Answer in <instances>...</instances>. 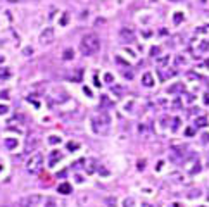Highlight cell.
<instances>
[{
  "label": "cell",
  "instance_id": "obj_1",
  "mask_svg": "<svg viewBox=\"0 0 209 207\" xmlns=\"http://www.w3.org/2000/svg\"><path fill=\"white\" fill-rule=\"evenodd\" d=\"M99 48H100V40L95 33H88L81 38L80 50L83 55H94L95 52H99Z\"/></svg>",
  "mask_w": 209,
  "mask_h": 207
},
{
  "label": "cell",
  "instance_id": "obj_2",
  "mask_svg": "<svg viewBox=\"0 0 209 207\" xmlns=\"http://www.w3.org/2000/svg\"><path fill=\"white\" fill-rule=\"evenodd\" d=\"M92 123H94V130L97 133H106L107 128H109V124H111V117H109L107 112H100L99 116L94 117Z\"/></svg>",
  "mask_w": 209,
  "mask_h": 207
},
{
  "label": "cell",
  "instance_id": "obj_3",
  "mask_svg": "<svg viewBox=\"0 0 209 207\" xmlns=\"http://www.w3.org/2000/svg\"><path fill=\"white\" fill-rule=\"evenodd\" d=\"M43 168V155L42 154H35L30 157V161L26 162V169L30 173H38V171Z\"/></svg>",
  "mask_w": 209,
  "mask_h": 207
},
{
  "label": "cell",
  "instance_id": "obj_4",
  "mask_svg": "<svg viewBox=\"0 0 209 207\" xmlns=\"http://www.w3.org/2000/svg\"><path fill=\"white\" fill-rule=\"evenodd\" d=\"M42 202H43V197H40V195H28V197L19 199L21 207H38Z\"/></svg>",
  "mask_w": 209,
  "mask_h": 207
},
{
  "label": "cell",
  "instance_id": "obj_5",
  "mask_svg": "<svg viewBox=\"0 0 209 207\" xmlns=\"http://www.w3.org/2000/svg\"><path fill=\"white\" fill-rule=\"evenodd\" d=\"M54 36H56L54 29H52V28H45V29L40 33V43H42V45L52 43V41H54Z\"/></svg>",
  "mask_w": 209,
  "mask_h": 207
},
{
  "label": "cell",
  "instance_id": "obj_6",
  "mask_svg": "<svg viewBox=\"0 0 209 207\" xmlns=\"http://www.w3.org/2000/svg\"><path fill=\"white\" fill-rule=\"evenodd\" d=\"M119 36H121V40H123L125 43L135 41V33H133V29H130V28H123V29L119 31Z\"/></svg>",
  "mask_w": 209,
  "mask_h": 207
},
{
  "label": "cell",
  "instance_id": "obj_7",
  "mask_svg": "<svg viewBox=\"0 0 209 207\" xmlns=\"http://www.w3.org/2000/svg\"><path fill=\"white\" fill-rule=\"evenodd\" d=\"M142 85L147 86V88L154 86V76H152V73H144V76H142Z\"/></svg>",
  "mask_w": 209,
  "mask_h": 207
},
{
  "label": "cell",
  "instance_id": "obj_8",
  "mask_svg": "<svg viewBox=\"0 0 209 207\" xmlns=\"http://www.w3.org/2000/svg\"><path fill=\"white\" fill-rule=\"evenodd\" d=\"M11 76H12V73H11L9 67H0V83H4L5 79H9Z\"/></svg>",
  "mask_w": 209,
  "mask_h": 207
},
{
  "label": "cell",
  "instance_id": "obj_9",
  "mask_svg": "<svg viewBox=\"0 0 209 207\" xmlns=\"http://www.w3.org/2000/svg\"><path fill=\"white\" fill-rule=\"evenodd\" d=\"M57 190H59V193H62V195H69V193H71V185H69V183H61Z\"/></svg>",
  "mask_w": 209,
  "mask_h": 207
},
{
  "label": "cell",
  "instance_id": "obj_10",
  "mask_svg": "<svg viewBox=\"0 0 209 207\" xmlns=\"http://www.w3.org/2000/svg\"><path fill=\"white\" fill-rule=\"evenodd\" d=\"M5 147H7L9 150H14V149L18 147V140H16V138H5Z\"/></svg>",
  "mask_w": 209,
  "mask_h": 207
},
{
  "label": "cell",
  "instance_id": "obj_11",
  "mask_svg": "<svg viewBox=\"0 0 209 207\" xmlns=\"http://www.w3.org/2000/svg\"><path fill=\"white\" fill-rule=\"evenodd\" d=\"M61 157H62V155H61V152H59V150H54V152H52V154H50V166H54V164H56Z\"/></svg>",
  "mask_w": 209,
  "mask_h": 207
},
{
  "label": "cell",
  "instance_id": "obj_12",
  "mask_svg": "<svg viewBox=\"0 0 209 207\" xmlns=\"http://www.w3.org/2000/svg\"><path fill=\"white\" fill-rule=\"evenodd\" d=\"M183 88H185V86H183V85H180V83H178V85H173V86H170V88H168V93H176V92H183Z\"/></svg>",
  "mask_w": 209,
  "mask_h": 207
},
{
  "label": "cell",
  "instance_id": "obj_13",
  "mask_svg": "<svg viewBox=\"0 0 209 207\" xmlns=\"http://www.w3.org/2000/svg\"><path fill=\"white\" fill-rule=\"evenodd\" d=\"M38 145V140L37 138H33V136H30V138H28V143H26V150L30 152L31 150V147H37Z\"/></svg>",
  "mask_w": 209,
  "mask_h": 207
},
{
  "label": "cell",
  "instance_id": "obj_14",
  "mask_svg": "<svg viewBox=\"0 0 209 207\" xmlns=\"http://www.w3.org/2000/svg\"><path fill=\"white\" fill-rule=\"evenodd\" d=\"M43 207H56V199H52V197L43 199Z\"/></svg>",
  "mask_w": 209,
  "mask_h": 207
},
{
  "label": "cell",
  "instance_id": "obj_15",
  "mask_svg": "<svg viewBox=\"0 0 209 207\" xmlns=\"http://www.w3.org/2000/svg\"><path fill=\"white\" fill-rule=\"evenodd\" d=\"M206 124H208V119H206V117H197V119H195V126H197V128H204Z\"/></svg>",
  "mask_w": 209,
  "mask_h": 207
},
{
  "label": "cell",
  "instance_id": "obj_16",
  "mask_svg": "<svg viewBox=\"0 0 209 207\" xmlns=\"http://www.w3.org/2000/svg\"><path fill=\"white\" fill-rule=\"evenodd\" d=\"M168 62H170V57H168V55H164V57H161V59H157V66H159V67H164Z\"/></svg>",
  "mask_w": 209,
  "mask_h": 207
},
{
  "label": "cell",
  "instance_id": "obj_17",
  "mask_svg": "<svg viewBox=\"0 0 209 207\" xmlns=\"http://www.w3.org/2000/svg\"><path fill=\"white\" fill-rule=\"evenodd\" d=\"M183 21V14L182 12H175V24H180Z\"/></svg>",
  "mask_w": 209,
  "mask_h": 207
},
{
  "label": "cell",
  "instance_id": "obj_18",
  "mask_svg": "<svg viewBox=\"0 0 209 207\" xmlns=\"http://www.w3.org/2000/svg\"><path fill=\"white\" fill-rule=\"evenodd\" d=\"M208 48H209V41H202V43L199 45V50H201V52H206Z\"/></svg>",
  "mask_w": 209,
  "mask_h": 207
},
{
  "label": "cell",
  "instance_id": "obj_19",
  "mask_svg": "<svg viewBox=\"0 0 209 207\" xmlns=\"http://www.w3.org/2000/svg\"><path fill=\"white\" fill-rule=\"evenodd\" d=\"M64 59H66V60H69V59H73V50H71V48H68V50L64 52Z\"/></svg>",
  "mask_w": 209,
  "mask_h": 207
},
{
  "label": "cell",
  "instance_id": "obj_20",
  "mask_svg": "<svg viewBox=\"0 0 209 207\" xmlns=\"http://www.w3.org/2000/svg\"><path fill=\"white\" fill-rule=\"evenodd\" d=\"M159 52H161V48H159V47H152V48H151V55L152 57H157Z\"/></svg>",
  "mask_w": 209,
  "mask_h": 207
},
{
  "label": "cell",
  "instance_id": "obj_21",
  "mask_svg": "<svg viewBox=\"0 0 209 207\" xmlns=\"http://www.w3.org/2000/svg\"><path fill=\"white\" fill-rule=\"evenodd\" d=\"M104 79H106V83H113V81H114V76L107 73V74L104 76Z\"/></svg>",
  "mask_w": 209,
  "mask_h": 207
},
{
  "label": "cell",
  "instance_id": "obj_22",
  "mask_svg": "<svg viewBox=\"0 0 209 207\" xmlns=\"http://www.w3.org/2000/svg\"><path fill=\"white\" fill-rule=\"evenodd\" d=\"M133 204H135V200H133V199H126V200H125V204H123V206H125V207H132Z\"/></svg>",
  "mask_w": 209,
  "mask_h": 207
},
{
  "label": "cell",
  "instance_id": "obj_23",
  "mask_svg": "<svg viewBox=\"0 0 209 207\" xmlns=\"http://www.w3.org/2000/svg\"><path fill=\"white\" fill-rule=\"evenodd\" d=\"M49 142H50L52 145H56V143H59L61 140H59V136H50V138H49Z\"/></svg>",
  "mask_w": 209,
  "mask_h": 207
},
{
  "label": "cell",
  "instance_id": "obj_24",
  "mask_svg": "<svg viewBox=\"0 0 209 207\" xmlns=\"http://www.w3.org/2000/svg\"><path fill=\"white\" fill-rule=\"evenodd\" d=\"M68 149H69V150H76V149H78V143H75V142H69V143H68Z\"/></svg>",
  "mask_w": 209,
  "mask_h": 207
},
{
  "label": "cell",
  "instance_id": "obj_25",
  "mask_svg": "<svg viewBox=\"0 0 209 207\" xmlns=\"http://www.w3.org/2000/svg\"><path fill=\"white\" fill-rule=\"evenodd\" d=\"M9 112V107L7 105H0V116H4V114Z\"/></svg>",
  "mask_w": 209,
  "mask_h": 207
},
{
  "label": "cell",
  "instance_id": "obj_26",
  "mask_svg": "<svg viewBox=\"0 0 209 207\" xmlns=\"http://www.w3.org/2000/svg\"><path fill=\"white\" fill-rule=\"evenodd\" d=\"M106 204H109V206H116V199H106Z\"/></svg>",
  "mask_w": 209,
  "mask_h": 207
},
{
  "label": "cell",
  "instance_id": "obj_27",
  "mask_svg": "<svg viewBox=\"0 0 209 207\" xmlns=\"http://www.w3.org/2000/svg\"><path fill=\"white\" fill-rule=\"evenodd\" d=\"M31 52H33V48H31V47H28V48H24V50H23V54H24V55H30Z\"/></svg>",
  "mask_w": 209,
  "mask_h": 207
},
{
  "label": "cell",
  "instance_id": "obj_28",
  "mask_svg": "<svg viewBox=\"0 0 209 207\" xmlns=\"http://www.w3.org/2000/svg\"><path fill=\"white\" fill-rule=\"evenodd\" d=\"M187 136H192V135H194V133H195V130H194V128H187Z\"/></svg>",
  "mask_w": 209,
  "mask_h": 207
},
{
  "label": "cell",
  "instance_id": "obj_29",
  "mask_svg": "<svg viewBox=\"0 0 209 207\" xmlns=\"http://www.w3.org/2000/svg\"><path fill=\"white\" fill-rule=\"evenodd\" d=\"M178 123H180V119L176 117V119H175V126H173V131H176V130H178Z\"/></svg>",
  "mask_w": 209,
  "mask_h": 207
},
{
  "label": "cell",
  "instance_id": "obj_30",
  "mask_svg": "<svg viewBox=\"0 0 209 207\" xmlns=\"http://www.w3.org/2000/svg\"><path fill=\"white\" fill-rule=\"evenodd\" d=\"M113 92H114V93H121V92H123V90H121V88H119V86H113Z\"/></svg>",
  "mask_w": 209,
  "mask_h": 207
},
{
  "label": "cell",
  "instance_id": "obj_31",
  "mask_svg": "<svg viewBox=\"0 0 209 207\" xmlns=\"http://www.w3.org/2000/svg\"><path fill=\"white\" fill-rule=\"evenodd\" d=\"M176 62H178V64H185V59H183V57H176Z\"/></svg>",
  "mask_w": 209,
  "mask_h": 207
},
{
  "label": "cell",
  "instance_id": "obj_32",
  "mask_svg": "<svg viewBox=\"0 0 209 207\" xmlns=\"http://www.w3.org/2000/svg\"><path fill=\"white\" fill-rule=\"evenodd\" d=\"M144 164H145V161H140L138 162V169H144Z\"/></svg>",
  "mask_w": 209,
  "mask_h": 207
},
{
  "label": "cell",
  "instance_id": "obj_33",
  "mask_svg": "<svg viewBox=\"0 0 209 207\" xmlns=\"http://www.w3.org/2000/svg\"><path fill=\"white\" fill-rule=\"evenodd\" d=\"M94 81H95V86H100V83H99V78H97V76L94 78Z\"/></svg>",
  "mask_w": 209,
  "mask_h": 207
},
{
  "label": "cell",
  "instance_id": "obj_34",
  "mask_svg": "<svg viewBox=\"0 0 209 207\" xmlns=\"http://www.w3.org/2000/svg\"><path fill=\"white\" fill-rule=\"evenodd\" d=\"M83 90H85V93L88 95V97H90V95H92V92H90V90H88V88H87V86H85V88H83Z\"/></svg>",
  "mask_w": 209,
  "mask_h": 207
},
{
  "label": "cell",
  "instance_id": "obj_35",
  "mask_svg": "<svg viewBox=\"0 0 209 207\" xmlns=\"http://www.w3.org/2000/svg\"><path fill=\"white\" fill-rule=\"evenodd\" d=\"M0 98H7V92H2V93H0Z\"/></svg>",
  "mask_w": 209,
  "mask_h": 207
},
{
  "label": "cell",
  "instance_id": "obj_36",
  "mask_svg": "<svg viewBox=\"0 0 209 207\" xmlns=\"http://www.w3.org/2000/svg\"><path fill=\"white\" fill-rule=\"evenodd\" d=\"M202 138H204V140H202V142H204V143H206V142H209V135H204V136H202Z\"/></svg>",
  "mask_w": 209,
  "mask_h": 207
},
{
  "label": "cell",
  "instance_id": "obj_37",
  "mask_svg": "<svg viewBox=\"0 0 209 207\" xmlns=\"http://www.w3.org/2000/svg\"><path fill=\"white\" fill-rule=\"evenodd\" d=\"M7 2H11V4H18V2H23V0H7Z\"/></svg>",
  "mask_w": 209,
  "mask_h": 207
},
{
  "label": "cell",
  "instance_id": "obj_38",
  "mask_svg": "<svg viewBox=\"0 0 209 207\" xmlns=\"http://www.w3.org/2000/svg\"><path fill=\"white\" fill-rule=\"evenodd\" d=\"M204 102H206V104H209V95H206V97H204Z\"/></svg>",
  "mask_w": 209,
  "mask_h": 207
},
{
  "label": "cell",
  "instance_id": "obj_39",
  "mask_svg": "<svg viewBox=\"0 0 209 207\" xmlns=\"http://www.w3.org/2000/svg\"><path fill=\"white\" fill-rule=\"evenodd\" d=\"M171 207H182V206H180V204H173Z\"/></svg>",
  "mask_w": 209,
  "mask_h": 207
},
{
  "label": "cell",
  "instance_id": "obj_40",
  "mask_svg": "<svg viewBox=\"0 0 209 207\" xmlns=\"http://www.w3.org/2000/svg\"><path fill=\"white\" fill-rule=\"evenodd\" d=\"M142 207H152V206H149V204H144V206H142Z\"/></svg>",
  "mask_w": 209,
  "mask_h": 207
},
{
  "label": "cell",
  "instance_id": "obj_41",
  "mask_svg": "<svg viewBox=\"0 0 209 207\" xmlns=\"http://www.w3.org/2000/svg\"><path fill=\"white\" fill-rule=\"evenodd\" d=\"M199 207H206V206H199Z\"/></svg>",
  "mask_w": 209,
  "mask_h": 207
},
{
  "label": "cell",
  "instance_id": "obj_42",
  "mask_svg": "<svg viewBox=\"0 0 209 207\" xmlns=\"http://www.w3.org/2000/svg\"><path fill=\"white\" fill-rule=\"evenodd\" d=\"M171 2H176V0H171Z\"/></svg>",
  "mask_w": 209,
  "mask_h": 207
}]
</instances>
